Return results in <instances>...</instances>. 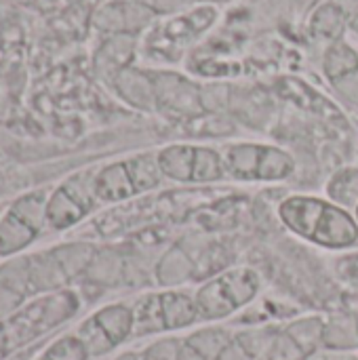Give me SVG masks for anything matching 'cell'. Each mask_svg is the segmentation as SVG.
<instances>
[{"instance_id":"1","label":"cell","mask_w":358,"mask_h":360,"mask_svg":"<svg viewBox=\"0 0 358 360\" xmlns=\"http://www.w3.org/2000/svg\"><path fill=\"white\" fill-rule=\"evenodd\" d=\"M80 310V297L72 289L42 293L15 312L0 319V360H8L25 346L49 335Z\"/></svg>"},{"instance_id":"2","label":"cell","mask_w":358,"mask_h":360,"mask_svg":"<svg viewBox=\"0 0 358 360\" xmlns=\"http://www.w3.org/2000/svg\"><path fill=\"white\" fill-rule=\"evenodd\" d=\"M279 215L291 232L321 247L346 249L357 245L358 221L340 205L312 196H291L281 202Z\"/></svg>"},{"instance_id":"3","label":"cell","mask_w":358,"mask_h":360,"mask_svg":"<svg viewBox=\"0 0 358 360\" xmlns=\"http://www.w3.org/2000/svg\"><path fill=\"white\" fill-rule=\"evenodd\" d=\"M46 190H30L8 202L0 215V257H17L32 247L46 226Z\"/></svg>"},{"instance_id":"4","label":"cell","mask_w":358,"mask_h":360,"mask_svg":"<svg viewBox=\"0 0 358 360\" xmlns=\"http://www.w3.org/2000/svg\"><path fill=\"white\" fill-rule=\"evenodd\" d=\"M160 175L158 156L141 154L97 171L93 177V192L97 202H118L152 190L158 186Z\"/></svg>"},{"instance_id":"5","label":"cell","mask_w":358,"mask_h":360,"mask_svg":"<svg viewBox=\"0 0 358 360\" xmlns=\"http://www.w3.org/2000/svg\"><path fill=\"white\" fill-rule=\"evenodd\" d=\"M260 291V276L251 268L228 270L217 278L209 281L196 293L198 316L207 321H217L234 314L238 308L247 306Z\"/></svg>"},{"instance_id":"6","label":"cell","mask_w":358,"mask_h":360,"mask_svg":"<svg viewBox=\"0 0 358 360\" xmlns=\"http://www.w3.org/2000/svg\"><path fill=\"white\" fill-rule=\"evenodd\" d=\"M226 173L243 181H281L287 179L295 160L289 152L262 146V143H238L230 146L224 154Z\"/></svg>"},{"instance_id":"7","label":"cell","mask_w":358,"mask_h":360,"mask_svg":"<svg viewBox=\"0 0 358 360\" xmlns=\"http://www.w3.org/2000/svg\"><path fill=\"white\" fill-rule=\"evenodd\" d=\"M135 327L133 333L148 335V333H162L173 329H184L198 319L196 302L184 293H156L141 297L135 308Z\"/></svg>"},{"instance_id":"8","label":"cell","mask_w":358,"mask_h":360,"mask_svg":"<svg viewBox=\"0 0 358 360\" xmlns=\"http://www.w3.org/2000/svg\"><path fill=\"white\" fill-rule=\"evenodd\" d=\"M158 167L162 175L184 184H209L226 175L224 158L200 146H169L158 152Z\"/></svg>"},{"instance_id":"9","label":"cell","mask_w":358,"mask_h":360,"mask_svg":"<svg viewBox=\"0 0 358 360\" xmlns=\"http://www.w3.org/2000/svg\"><path fill=\"white\" fill-rule=\"evenodd\" d=\"M93 177L78 173L61 181L46 198V226L55 232H63L80 224L97 202L93 192Z\"/></svg>"},{"instance_id":"10","label":"cell","mask_w":358,"mask_h":360,"mask_svg":"<svg viewBox=\"0 0 358 360\" xmlns=\"http://www.w3.org/2000/svg\"><path fill=\"white\" fill-rule=\"evenodd\" d=\"M135 327V316L129 306L112 304L99 308L89 319H84L76 331L91 356H103L118 348Z\"/></svg>"},{"instance_id":"11","label":"cell","mask_w":358,"mask_h":360,"mask_svg":"<svg viewBox=\"0 0 358 360\" xmlns=\"http://www.w3.org/2000/svg\"><path fill=\"white\" fill-rule=\"evenodd\" d=\"M27 255L11 257L0 266V319L34 300Z\"/></svg>"},{"instance_id":"12","label":"cell","mask_w":358,"mask_h":360,"mask_svg":"<svg viewBox=\"0 0 358 360\" xmlns=\"http://www.w3.org/2000/svg\"><path fill=\"white\" fill-rule=\"evenodd\" d=\"M154 89H156V101L158 105L177 112V114H198L200 112V99L198 91L175 74H156Z\"/></svg>"},{"instance_id":"13","label":"cell","mask_w":358,"mask_h":360,"mask_svg":"<svg viewBox=\"0 0 358 360\" xmlns=\"http://www.w3.org/2000/svg\"><path fill=\"white\" fill-rule=\"evenodd\" d=\"M150 15H152V11L139 2L118 0V2L103 6V11L97 15V25L108 32L129 34V32H135L141 25H146L150 21Z\"/></svg>"},{"instance_id":"14","label":"cell","mask_w":358,"mask_h":360,"mask_svg":"<svg viewBox=\"0 0 358 360\" xmlns=\"http://www.w3.org/2000/svg\"><path fill=\"white\" fill-rule=\"evenodd\" d=\"M230 342V335L222 329L198 331L179 346L177 360H219Z\"/></svg>"},{"instance_id":"15","label":"cell","mask_w":358,"mask_h":360,"mask_svg":"<svg viewBox=\"0 0 358 360\" xmlns=\"http://www.w3.org/2000/svg\"><path fill=\"white\" fill-rule=\"evenodd\" d=\"M116 84H118V93L129 103H133L135 108L154 110L158 105L156 89H154V78L150 74L135 72V70H122V72H118Z\"/></svg>"},{"instance_id":"16","label":"cell","mask_w":358,"mask_h":360,"mask_svg":"<svg viewBox=\"0 0 358 360\" xmlns=\"http://www.w3.org/2000/svg\"><path fill=\"white\" fill-rule=\"evenodd\" d=\"M325 74L338 86L346 84L348 80L357 78L358 55L346 42H335L325 55Z\"/></svg>"},{"instance_id":"17","label":"cell","mask_w":358,"mask_h":360,"mask_svg":"<svg viewBox=\"0 0 358 360\" xmlns=\"http://www.w3.org/2000/svg\"><path fill=\"white\" fill-rule=\"evenodd\" d=\"M91 354L78 335H61L49 344L36 360H89Z\"/></svg>"},{"instance_id":"18","label":"cell","mask_w":358,"mask_h":360,"mask_svg":"<svg viewBox=\"0 0 358 360\" xmlns=\"http://www.w3.org/2000/svg\"><path fill=\"white\" fill-rule=\"evenodd\" d=\"M329 196L338 200L340 205L358 207V171L357 169H344L333 175L329 181Z\"/></svg>"},{"instance_id":"19","label":"cell","mask_w":358,"mask_h":360,"mask_svg":"<svg viewBox=\"0 0 358 360\" xmlns=\"http://www.w3.org/2000/svg\"><path fill=\"white\" fill-rule=\"evenodd\" d=\"M312 30H314V34H319L323 38H338L344 32V13H342V8L335 6V4L323 6L312 19Z\"/></svg>"},{"instance_id":"20","label":"cell","mask_w":358,"mask_h":360,"mask_svg":"<svg viewBox=\"0 0 358 360\" xmlns=\"http://www.w3.org/2000/svg\"><path fill=\"white\" fill-rule=\"evenodd\" d=\"M177 356H179V344L175 340H167L150 346L143 352L141 360H177Z\"/></svg>"},{"instance_id":"21","label":"cell","mask_w":358,"mask_h":360,"mask_svg":"<svg viewBox=\"0 0 358 360\" xmlns=\"http://www.w3.org/2000/svg\"><path fill=\"white\" fill-rule=\"evenodd\" d=\"M139 4H143L150 11H158V13H169V11H177L184 8L190 0H135Z\"/></svg>"},{"instance_id":"22","label":"cell","mask_w":358,"mask_h":360,"mask_svg":"<svg viewBox=\"0 0 358 360\" xmlns=\"http://www.w3.org/2000/svg\"><path fill=\"white\" fill-rule=\"evenodd\" d=\"M116 360H141V356L133 354V352H127V354H120Z\"/></svg>"},{"instance_id":"23","label":"cell","mask_w":358,"mask_h":360,"mask_svg":"<svg viewBox=\"0 0 358 360\" xmlns=\"http://www.w3.org/2000/svg\"><path fill=\"white\" fill-rule=\"evenodd\" d=\"M352 30L358 34V13L354 15V19H352Z\"/></svg>"},{"instance_id":"24","label":"cell","mask_w":358,"mask_h":360,"mask_svg":"<svg viewBox=\"0 0 358 360\" xmlns=\"http://www.w3.org/2000/svg\"><path fill=\"white\" fill-rule=\"evenodd\" d=\"M2 211H4V207H2V205H0V215H2Z\"/></svg>"},{"instance_id":"25","label":"cell","mask_w":358,"mask_h":360,"mask_svg":"<svg viewBox=\"0 0 358 360\" xmlns=\"http://www.w3.org/2000/svg\"><path fill=\"white\" fill-rule=\"evenodd\" d=\"M357 221H358V207H357Z\"/></svg>"}]
</instances>
